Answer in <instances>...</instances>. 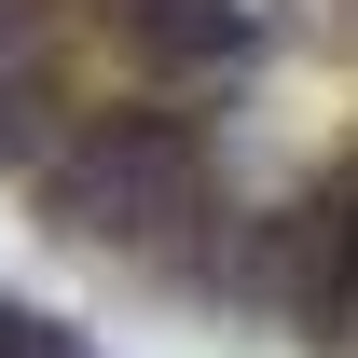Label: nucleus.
Returning a JSON list of instances; mask_svg holds the SVG:
<instances>
[{
    "label": "nucleus",
    "mask_w": 358,
    "mask_h": 358,
    "mask_svg": "<svg viewBox=\"0 0 358 358\" xmlns=\"http://www.w3.org/2000/svg\"><path fill=\"white\" fill-rule=\"evenodd\" d=\"M0 358H69L55 331H28V317H0Z\"/></svg>",
    "instance_id": "obj_1"
}]
</instances>
